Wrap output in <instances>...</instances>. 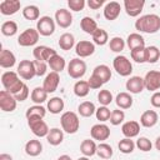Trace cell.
Instances as JSON below:
<instances>
[{
  "label": "cell",
  "mask_w": 160,
  "mask_h": 160,
  "mask_svg": "<svg viewBox=\"0 0 160 160\" xmlns=\"http://www.w3.org/2000/svg\"><path fill=\"white\" fill-rule=\"evenodd\" d=\"M135 29L140 32L155 34L160 30V16L156 14H146L135 21Z\"/></svg>",
  "instance_id": "cell-1"
},
{
  "label": "cell",
  "mask_w": 160,
  "mask_h": 160,
  "mask_svg": "<svg viewBox=\"0 0 160 160\" xmlns=\"http://www.w3.org/2000/svg\"><path fill=\"white\" fill-rule=\"evenodd\" d=\"M1 84L4 89L12 95H16L25 85V82L20 80L19 74L15 71H5L1 75Z\"/></svg>",
  "instance_id": "cell-2"
},
{
  "label": "cell",
  "mask_w": 160,
  "mask_h": 160,
  "mask_svg": "<svg viewBox=\"0 0 160 160\" xmlns=\"http://www.w3.org/2000/svg\"><path fill=\"white\" fill-rule=\"evenodd\" d=\"M60 124H61L62 131L68 134H75L80 128L79 116L74 111H65L60 118Z\"/></svg>",
  "instance_id": "cell-3"
},
{
  "label": "cell",
  "mask_w": 160,
  "mask_h": 160,
  "mask_svg": "<svg viewBox=\"0 0 160 160\" xmlns=\"http://www.w3.org/2000/svg\"><path fill=\"white\" fill-rule=\"evenodd\" d=\"M28 125H29L31 132L38 138H46L49 134V130H50L48 124L42 120V118H38V116L29 118Z\"/></svg>",
  "instance_id": "cell-4"
},
{
  "label": "cell",
  "mask_w": 160,
  "mask_h": 160,
  "mask_svg": "<svg viewBox=\"0 0 160 160\" xmlns=\"http://www.w3.org/2000/svg\"><path fill=\"white\" fill-rule=\"evenodd\" d=\"M112 66H114V70L120 76H129L132 72V64L124 55L115 56L114 60H112Z\"/></svg>",
  "instance_id": "cell-5"
},
{
  "label": "cell",
  "mask_w": 160,
  "mask_h": 160,
  "mask_svg": "<svg viewBox=\"0 0 160 160\" xmlns=\"http://www.w3.org/2000/svg\"><path fill=\"white\" fill-rule=\"evenodd\" d=\"M86 72V64L84 60L75 58L68 64V74L72 79H81Z\"/></svg>",
  "instance_id": "cell-6"
},
{
  "label": "cell",
  "mask_w": 160,
  "mask_h": 160,
  "mask_svg": "<svg viewBox=\"0 0 160 160\" xmlns=\"http://www.w3.org/2000/svg\"><path fill=\"white\" fill-rule=\"evenodd\" d=\"M39 36L40 34L38 32L36 29H32V28H29L26 30H24L19 38H18V44L20 46H24V48H28V46H32L35 45L38 41H39Z\"/></svg>",
  "instance_id": "cell-7"
},
{
  "label": "cell",
  "mask_w": 160,
  "mask_h": 160,
  "mask_svg": "<svg viewBox=\"0 0 160 160\" xmlns=\"http://www.w3.org/2000/svg\"><path fill=\"white\" fill-rule=\"evenodd\" d=\"M36 30L42 36H50L55 31V20L50 16H41L36 22Z\"/></svg>",
  "instance_id": "cell-8"
},
{
  "label": "cell",
  "mask_w": 160,
  "mask_h": 160,
  "mask_svg": "<svg viewBox=\"0 0 160 160\" xmlns=\"http://www.w3.org/2000/svg\"><path fill=\"white\" fill-rule=\"evenodd\" d=\"M19 76L24 80H31L34 76H36V71H35V65L34 61L31 60H21L18 65L16 69Z\"/></svg>",
  "instance_id": "cell-9"
},
{
  "label": "cell",
  "mask_w": 160,
  "mask_h": 160,
  "mask_svg": "<svg viewBox=\"0 0 160 160\" xmlns=\"http://www.w3.org/2000/svg\"><path fill=\"white\" fill-rule=\"evenodd\" d=\"M145 89L149 91H156L160 89V71L159 70H150L144 76Z\"/></svg>",
  "instance_id": "cell-10"
},
{
  "label": "cell",
  "mask_w": 160,
  "mask_h": 160,
  "mask_svg": "<svg viewBox=\"0 0 160 160\" xmlns=\"http://www.w3.org/2000/svg\"><path fill=\"white\" fill-rule=\"evenodd\" d=\"M16 99L12 94H10L6 90L0 91V109L5 112H11L16 109Z\"/></svg>",
  "instance_id": "cell-11"
},
{
  "label": "cell",
  "mask_w": 160,
  "mask_h": 160,
  "mask_svg": "<svg viewBox=\"0 0 160 160\" xmlns=\"http://www.w3.org/2000/svg\"><path fill=\"white\" fill-rule=\"evenodd\" d=\"M145 6L144 0H124V9L126 14L131 18H136L141 14Z\"/></svg>",
  "instance_id": "cell-12"
},
{
  "label": "cell",
  "mask_w": 160,
  "mask_h": 160,
  "mask_svg": "<svg viewBox=\"0 0 160 160\" xmlns=\"http://www.w3.org/2000/svg\"><path fill=\"white\" fill-rule=\"evenodd\" d=\"M56 50H54L52 48H49V46H45V45H40V46H36L32 50V55L35 58V60H39V61H45L48 62L50 60L51 56L56 55Z\"/></svg>",
  "instance_id": "cell-13"
},
{
  "label": "cell",
  "mask_w": 160,
  "mask_h": 160,
  "mask_svg": "<svg viewBox=\"0 0 160 160\" xmlns=\"http://www.w3.org/2000/svg\"><path fill=\"white\" fill-rule=\"evenodd\" d=\"M90 135L94 140L105 141L110 136V128L105 124H95L90 129Z\"/></svg>",
  "instance_id": "cell-14"
},
{
  "label": "cell",
  "mask_w": 160,
  "mask_h": 160,
  "mask_svg": "<svg viewBox=\"0 0 160 160\" xmlns=\"http://www.w3.org/2000/svg\"><path fill=\"white\" fill-rule=\"evenodd\" d=\"M55 22L62 29L69 28L72 24V15H71L70 10L64 9V8L56 10V12H55Z\"/></svg>",
  "instance_id": "cell-15"
},
{
  "label": "cell",
  "mask_w": 160,
  "mask_h": 160,
  "mask_svg": "<svg viewBox=\"0 0 160 160\" xmlns=\"http://www.w3.org/2000/svg\"><path fill=\"white\" fill-rule=\"evenodd\" d=\"M59 82H60L59 72L50 71V72L45 76L44 81H42V88H44V90H45L48 94H50V92L56 91V89H58V86H59Z\"/></svg>",
  "instance_id": "cell-16"
},
{
  "label": "cell",
  "mask_w": 160,
  "mask_h": 160,
  "mask_svg": "<svg viewBox=\"0 0 160 160\" xmlns=\"http://www.w3.org/2000/svg\"><path fill=\"white\" fill-rule=\"evenodd\" d=\"M75 52L80 58H88L95 52V44L88 40H80L75 45Z\"/></svg>",
  "instance_id": "cell-17"
},
{
  "label": "cell",
  "mask_w": 160,
  "mask_h": 160,
  "mask_svg": "<svg viewBox=\"0 0 160 160\" xmlns=\"http://www.w3.org/2000/svg\"><path fill=\"white\" fill-rule=\"evenodd\" d=\"M120 11H121V5L118 1H109L105 4V8H104V18L109 21H112L118 19V16L120 15Z\"/></svg>",
  "instance_id": "cell-18"
},
{
  "label": "cell",
  "mask_w": 160,
  "mask_h": 160,
  "mask_svg": "<svg viewBox=\"0 0 160 160\" xmlns=\"http://www.w3.org/2000/svg\"><path fill=\"white\" fill-rule=\"evenodd\" d=\"M125 86H126V90L130 94H140L145 89L144 78H140V76H130L129 80L126 81Z\"/></svg>",
  "instance_id": "cell-19"
},
{
  "label": "cell",
  "mask_w": 160,
  "mask_h": 160,
  "mask_svg": "<svg viewBox=\"0 0 160 160\" xmlns=\"http://www.w3.org/2000/svg\"><path fill=\"white\" fill-rule=\"evenodd\" d=\"M21 8V2L19 0H4L0 2V12L2 15H14Z\"/></svg>",
  "instance_id": "cell-20"
},
{
  "label": "cell",
  "mask_w": 160,
  "mask_h": 160,
  "mask_svg": "<svg viewBox=\"0 0 160 160\" xmlns=\"http://www.w3.org/2000/svg\"><path fill=\"white\" fill-rule=\"evenodd\" d=\"M121 132H122V135L125 138L132 139V138L139 135V132H140V124L138 121H135V120L126 121L121 126Z\"/></svg>",
  "instance_id": "cell-21"
},
{
  "label": "cell",
  "mask_w": 160,
  "mask_h": 160,
  "mask_svg": "<svg viewBox=\"0 0 160 160\" xmlns=\"http://www.w3.org/2000/svg\"><path fill=\"white\" fill-rule=\"evenodd\" d=\"M159 120V115L155 110H146L141 114L140 116V124L144 128H152L158 124Z\"/></svg>",
  "instance_id": "cell-22"
},
{
  "label": "cell",
  "mask_w": 160,
  "mask_h": 160,
  "mask_svg": "<svg viewBox=\"0 0 160 160\" xmlns=\"http://www.w3.org/2000/svg\"><path fill=\"white\" fill-rule=\"evenodd\" d=\"M15 64H16L15 55L8 49H1V51H0V66L4 69H11Z\"/></svg>",
  "instance_id": "cell-23"
},
{
  "label": "cell",
  "mask_w": 160,
  "mask_h": 160,
  "mask_svg": "<svg viewBox=\"0 0 160 160\" xmlns=\"http://www.w3.org/2000/svg\"><path fill=\"white\" fill-rule=\"evenodd\" d=\"M126 45L130 50L138 49V48H145V39L139 32H132L126 39Z\"/></svg>",
  "instance_id": "cell-24"
},
{
  "label": "cell",
  "mask_w": 160,
  "mask_h": 160,
  "mask_svg": "<svg viewBox=\"0 0 160 160\" xmlns=\"http://www.w3.org/2000/svg\"><path fill=\"white\" fill-rule=\"evenodd\" d=\"M41 151H42V144L40 142V140L31 139L25 144V152L29 156H38L41 154Z\"/></svg>",
  "instance_id": "cell-25"
},
{
  "label": "cell",
  "mask_w": 160,
  "mask_h": 160,
  "mask_svg": "<svg viewBox=\"0 0 160 160\" xmlns=\"http://www.w3.org/2000/svg\"><path fill=\"white\" fill-rule=\"evenodd\" d=\"M115 102L119 109H130L132 106V96L130 92H119L115 98Z\"/></svg>",
  "instance_id": "cell-26"
},
{
  "label": "cell",
  "mask_w": 160,
  "mask_h": 160,
  "mask_svg": "<svg viewBox=\"0 0 160 160\" xmlns=\"http://www.w3.org/2000/svg\"><path fill=\"white\" fill-rule=\"evenodd\" d=\"M46 140L50 145L52 146H56V145H60L64 140V132L62 130H60L59 128H52L49 130V134L46 136Z\"/></svg>",
  "instance_id": "cell-27"
},
{
  "label": "cell",
  "mask_w": 160,
  "mask_h": 160,
  "mask_svg": "<svg viewBox=\"0 0 160 160\" xmlns=\"http://www.w3.org/2000/svg\"><path fill=\"white\" fill-rule=\"evenodd\" d=\"M96 150H98V145L95 144L94 140H90V139H85L81 141L80 144V151L82 152L84 156L86 158H90L92 155L96 154Z\"/></svg>",
  "instance_id": "cell-28"
},
{
  "label": "cell",
  "mask_w": 160,
  "mask_h": 160,
  "mask_svg": "<svg viewBox=\"0 0 160 160\" xmlns=\"http://www.w3.org/2000/svg\"><path fill=\"white\" fill-rule=\"evenodd\" d=\"M80 28H81V30H82L84 32L90 34V35H92V34L99 29L96 21H95L92 18H90V16H84V18L80 20Z\"/></svg>",
  "instance_id": "cell-29"
},
{
  "label": "cell",
  "mask_w": 160,
  "mask_h": 160,
  "mask_svg": "<svg viewBox=\"0 0 160 160\" xmlns=\"http://www.w3.org/2000/svg\"><path fill=\"white\" fill-rule=\"evenodd\" d=\"M92 74L95 76H98L104 84L108 82L111 79V70H110V68L108 65H104V64L95 66V69L92 70Z\"/></svg>",
  "instance_id": "cell-30"
},
{
  "label": "cell",
  "mask_w": 160,
  "mask_h": 160,
  "mask_svg": "<svg viewBox=\"0 0 160 160\" xmlns=\"http://www.w3.org/2000/svg\"><path fill=\"white\" fill-rule=\"evenodd\" d=\"M64 100L59 96H54L51 98L50 100H48V105H46V109L51 112V114H60L62 110H64Z\"/></svg>",
  "instance_id": "cell-31"
},
{
  "label": "cell",
  "mask_w": 160,
  "mask_h": 160,
  "mask_svg": "<svg viewBox=\"0 0 160 160\" xmlns=\"http://www.w3.org/2000/svg\"><path fill=\"white\" fill-rule=\"evenodd\" d=\"M48 65L50 66V69L55 72H61L65 66H66V62H65V59L62 56H60L59 54L54 55L50 58V60L48 61Z\"/></svg>",
  "instance_id": "cell-32"
},
{
  "label": "cell",
  "mask_w": 160,
  "mask_h": 160,
  "mask_svg": "<svg viewBox=\"0 0 160 160\" xmlns=\"http://www.w3.org/2000/svg\"><path fill=\"white\" fill-rule=\"evenodd\" d=\"M30 99L31 101L35 104V105H41L42 102H45L48 100V92L44 90V88L41 86H36L35 89H32L31 91V95H30Z\"/></svg>",
  "instance_id": "cell-33"
},
{
  "label": "cell",
  "mask_w": 160,
  "mask_h": 160,
  "mask_svg": "<svg viewBox=\"0 0 160 160\" xmlns=\"http://www.w3.org/2000/svg\"><path fill=\"white\" fill-rule=\"evenodd\" d=\"M59 46L61 50H71L75 46V38L72 34L70 32H64L60 38H59Z\"/></svg>",
  "instance_id": "cell-34"
},
{
  "label": "cell",
  "mask_w": 160,
  "mask_h": 160,
  "mask_svg": "<svg viewBox=\"0 0 160 160\" xmlns=\"http://www.w3.org/2000/svg\"><path fill=\"white\" fill-rule=\"evenodd\" d=\"M78 111L82 118H90L95 114L96 108H95L94 102H91V101H82L78 106Z\"/></svg>",
  "instance_id": "cell-35"
},
{
  "label": "cell",
  "mask_w": 160,
  "mask_h": 160,
  "mask_svg": "<svg viewBox=\"0 0 160 160\" xmlns=\"http://www.w3.org/2000/svg\"><path fill=\"white\" fill-rule=\"evenodd\" d=\"M22 16L26 19V20H39L40 18V11H39V8L36 5H28L22 9Z\"/></svg>",
  "instance_id": "cell-36"
},
{
  "label": "cell",
  "mask_w": 160,
  "mask_h": 160,
  "mask_svg": "<svg viewBox=\"0 0 160 160\" xmlns=\"http://www.w3.org/2000/svg\"><path fill=\"white\" fill-rule=\"evenodd\" d=\"M159 59H160V50L156 46L151 45V46L145 48V61L146 62L155 64Z\"/></svg>",
  "instance_id": "cell-37"
},
{
  "label": "cell",
  "mask_w": 160,
  "mask_h": 160,
  "mask_svg": "<svg viewBox=\"0 0 160 160\" xmlns=\"http://www.w3.org/2000/svg\"><path fill=\"white\" fill-rule=\"evenodd\" d=\"M90 91V86L88 84V81L85 80H79L75 82L74 85V94L78 98H85Z\"/></svg>",
  "instance_id": "cell-38"
},
{
  "label": "cell",
  "mask_w": 160,
  "mask_h": 160,
  "mask_svg": "<svg viewBox=\"0 0 160 160\" xmlns=\"http://www.w3.org/2000/svg\"><path fill=\"white\" fill-rule=\"evenodd\" d=\"M91 36H92V42H94L95 45L102 46V45H105V44L109 41V35H108L106 30H104V29H101V28H99Z\"/></svg>",
  "instance_id": "cell-39"
},
{
  "label": "cell",
  "mask_w": 160,
  "mask_h": 160,
  "mask_svg": "<svg viewBox=\"0 0 160 160\" xmlns=\"http://www.w3.org/2000/svg\"><path fill=\"white\" fill-rule=\"evenodd\" d=\"M18 32V24L12 20H8L1 25V34L4 36H14Z\"/></svg>",
  "instance_id": "cell-40"
},
{
  "label": "cell",
  "mask_w": 160,
  "mask_h": 160,
  "mask_svg": "<svg viewBox=\"0 0 160 160\" xmlns=\"http://www.w3.org/2000/svg\"><path fill=\"white\" fill-rule=\"evenodd\" d=\"M135 146H136L135 142H134L131 139H129V138L121 139V140L119 141V144H118V148H119L120 152H122V154H131V152L134 151Z\"/></svg>",
  "instance_id": "cell-41"
},
{
  "label": "cell",
  "mask_w": 160,
  "mask_h": 160,
  "mask_svg": "<svg viewBox=\"0 0 160 160\" xmlns=\"http://www.w3.org/2000/svg\"><path fill=\"white\" fill-rule=\"evenodd\" d=\"M112 154H114L112 148H111L109 144H106V142H100V144L98 145L96 155H98V156H100L101 159L108 160V159H110V158L112 156Z\"/></svg>",
  "instance_id": "cell-42"
},
{
  "label": "cell",
  "mask_w": 160,
  "mask_h": 160,
  "mask_svg": "<svg viewBox=\"0 0 160 160\" xmlns=\"http://www.w3.org/2000/svg\"><path fill=\"white\" fill-rule=\"evenodd\" d=\"M125 45H126L125 40L122 38H120V36H114L109 41V48H110V50L112 52H121L124 50Z\"/></svg>",
  "instance_id": "cell-43"
},
{
  "label": "cell",
  "mask_w": 160,
  "mask_h": 160,
  "mask_svg": "<svg viewBox=\"0 0 160 160\" xmlns=\"http://www.w3.org/2000/svg\"><path fill=\"white\" fill-rule=\"evenodd\" d=\"M45 115H46V109L44 106H41V105H32L25 112L26 119L32 118V116H38V118H42L44 119Z\"/></svg>",
  "instance_id": "cell-44"
},
{
  "label": "cell",
  "mask_w": 160,
  "mask_h": 160,
  "mask_svg": "<svg viewBox=\"0 0 160 160\" xmlns=\"http://www.w3.org/2000/svg\"><path fill=\"white\" fill-rule=\"evenodd\" d=\"M112 100H114V99H112V94H111L110 90L102 89V90L99 91V94H98V101H99L102 106H108L109 104H111Z\"/></svg>",
  "instance_id": "cell-45"
},
{
  "label": "cell",
  "mask_w": 160,
  "mask_h": 160,
  "mask_svg": "<svg viewBox=\"0 0 160 160\" xmlns=\"http://www.w3.org/2000/svg\"><path fill=\"white\" fill-rule=\"evenodd\" d=\"M95 116H96V119H98L99 121L105 122V121H109V120H110L111 111H110V109H108V106H100V108L96 109Z\"/></svg>",
  "instance_id": "cell-46"
},
{
  "label": "cell",
  "mask_w": 160,
  "mask_h": 160,
  "mask_svg": "<svg viewBox=\"0 0 160 160\" xmlns=\"http://www.w3.org/2000/svg\"><path fill=\"white\" fill-rule=\"evenodd\" d=\"M125 119V112L120 109H115L111 111V116H110V124L116 126V125H120Z\"/></svg>",
  "instance_id": "cell-47"
},
{
  "label": "cell",
  "mask_w": 160,
  "mask_h": 160,
  "mask_svg": "<svg viewBox=\"0 0 160 160\" xmlns=\"http://www.w3.org/2000/svg\"><path fill=\"white\" fill-rule=\"evenodd\" d=\"M130 55L135 62H139V64L146 62L145 61V48H138V49L130 50Z\"/></svg>",
  "instance_id": "cell-48"
},
{
  "label": "cell",
  "mask_w": 160,
  "mask_h": 160,
  "mask_svg": "<svg viewBox=\"0 0 160 160\" xmlns=\"http://www.w3.org/2000/svg\"><path fill=\"white\" fill-rule=\"evenodd\" d=\"M136 148L139 149V150H141V151H144V152H146V151H150L151 149H152V142L148 139V138H145V136H141V138H139L138 140H136Z\"/></svg>",
  "instance_id": "cell-49"
},
{
  "label": "cell",
  "mask_w": 160,
  "mask_h": 160,
  "mask_svg": "<svg viewBox=\"0 0 160 160\" xmlns=\"http://www.w3.org/2000/svg\"><path fill=\"white\" fill-rule=\"evenodd\" d=\"M34 65H35V71H36V76H44L48 71V62L45 61H39V60H32Z\"/></svg>",
  "instance_id": "cell-50"
},
{
  "label": "cell",
  "mask_w": 160,
  "mask_h": 160,
  "mask_svg": "<svg viewBox=\"0 0 160 160\" xmlns=\"http://www.w3.org/2000/svg\"><path fill=\"white\" fill-rule=\"evenodd\" d=\"M85 5H86L85 0H69L68 1V6L72 11H81L85 8Z\"/></svg>",
  "instance_id": "cell-51"
},
{
  "label": "cell",
  "mask_w": 160,
  "mask_h": 160,
  "mask_svg": "<svg viewBox=\"0 0 160 160\" xmlns=\"http://www.w3.org/2000/svg\"><path fill=\"white\" fill-rule=\"evenodd\" d=\"M88 84H89L90 89H100V88L104 85V82H102L98 76H95L94 74H91V76L89 78Z\"/></svg>",
  "instance_id": "cell-52"
},
{
  "label": "cell",
  "mask_w": 160,
  "mask_h": 160,
  "mask_svg": "<svg viewBox=\"0 0 160 160\" xmlns=\"http://www.w3.org/2000/svg\"><path fill=\"white\" fill-rule=\"evenodd\" d=\"M28 96H29V88H28L26 84L24 85V88L16 95H14V98L16 99V101H25L28 99Z\"/></svg>",
  "instance_id": "cell-53"
},
{
  "label": "cell",
  "mask_w": 160,
  "mask_h": 160,
  "mask_svg": "<svg viewBox=\"0 0 160 160\" xmlns=\"http://www.w3.org/2000/svg\"><path fill=\"white\" fill-rule=\"evenodd\" d=\"M86 4H88V6H89L90 9L98 10V9H100V8L105 4V0H89Z\"/></svg>",
  "instance_id": "cell-54"
},
{
  "label": "cell",
  "mask_w": 160,
  "mask_h": 160,
  "mask_svg": "<svg viewBox=\"0 0 160 160\" xmlns=\"http://www.w3.org/2000/svg\"><path fill=\"white\" fill-rule=\"evenodd\" d=\"M150 102H151V105H152L154 108H156V109L160 108V91H155V92L151 95Z\"/></svg>",
  "instance_id": "cell-55"
},
{
  "label": "cell",
  "mask_w": 160,
  "mask_h": 160,
  "mask_svg": "<svg viewBox=\"0 0 160 160\" xmlns=\"http://www.w3.org/2000/svg\"><path fill=\"white\" fill-rule=\"evenodd\" d=\"M0 160H12V156L10 154L2 152V154H0Z\"/></svg>",
  "instance_id": "cell-56"
},
{
  "label": "cell",
  "mask_w": 160,
  "mask_h": 160,
  "mask_svg": "<svg viewBox=\"0 0 160 160\" xmlns=\"http://www.w3.org/2000/svg\"><path fill=\"white\" fill-rule=\"evenodd\" d=\"M155 148H156V150L160 151V136H158L155 140Z\"/></svg>",
  "instance_id": "cell-57"
},
{
  "label": "cell",
  "mask_w": 160,
  "mask_h": 160,
  "mask_svg": "<svg viewBox=\"0 0 160 160\" xmlns=\"http://www.w3.org/2000/svg\"><path fill=\"white\" fill-rule=\"evenodd\" d=\"M58 160H71V158L69 155H61L58 158Z\"/></svg>",
  "instance_id": "cell-58"
},
{
  "label": "cell",
  "mask_w": 160,
  "mask_h": 160,
  "mask_svg": "<svg viewBox=\"0 0 160 160\" xmlns=\"http://www.w3.org/2000/svg\"><path fill=\"white\" fill-rule=\"evenodd\" d=\"M78 160H90L89 158H86V156H81V158H79Z\"/></svg>",
  "instance_id": "cell-59"
}]
</instances>
